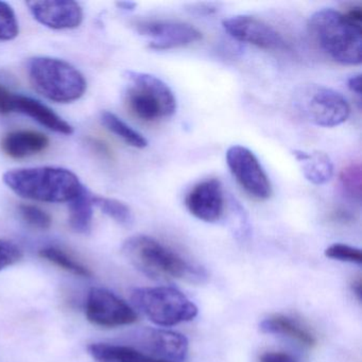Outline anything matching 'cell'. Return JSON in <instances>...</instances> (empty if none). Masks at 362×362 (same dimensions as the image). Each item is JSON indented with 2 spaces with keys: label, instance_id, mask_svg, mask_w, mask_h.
<instances>
[{
  "label": "cell",
  "instance_id": "8",
  "mask_svg": "<svg viewBox=\"0 0 362 362\" xmlns=\"http://www.w3.org/2000/svg\"><path fill=\"white\" fill-rule=\"evenodd\" d=\"M86 317L100 327L115 328L131 325L139 320L136 311L114 292L94 287L86 300Z\"/></svg>",
  "mask_w": 362,
  "mask_h": 362
},
{
  "label": "cell",
  "instance_id": "7",
  "mask_svg": "<svg viewBox=\"0 0 362 362\" xmlns=\"http://www.w3.org/2000/svg\"><path fill=\"white\" fill-rule=\"evenodd\" d=\"M298 105L309 122L323 128L340 126L351 114L346 99L340 93L325 86L303 88L298 95Z\"/></svg>",
  "mask_w": 362,
  "mask_h": 362
},
{
  "label": "cell",
  "instance_id": "10",
  "mask_svg": "<svg viewBox=\"0 0 362 362\" xmlns=\"http://www.w3.org/2000/svg\"><path fill=\"white\" fill-rule=\"evenodd\" d=\"M135 349L164 362H184L188 340L184 334L163 328H144L133 334Z\"/></svg>",
  "mask_w": 362,
  "mask_h": 362
},
{
  "label": "cell",
  "instance_id": "20",
  "mask_svg": "<svg viewBox=\"0 0 362 362\" xmlns=\"http://www.w3.org/2000/svg\"><path fill=\"white\" fill-rule=\"evenodd\" d=\"M93 197L84 188L79 196L71 201L69 204V224L75 232L88 234L92 230Z\"/></svg>",
  "mask_w": 362,
  "mask_h": 362
},
{
  "label": "cell",
  "instance_id": "18",
  "mask_svg": "<svg viewBox=\"0 0 362 362\" xmlns=\"http://www.w3.org/2000/svg\"><path fill=\"white\" fill-rule=\"evenodd\" d=\"M293 156L300 164L307 181L315 185H323L332 180L334 165L327 154L321 151L294 150Z\"/></svg>",
  "mask_w": 362,
  "mask_h": 362
},
{
  "label": "cell",
  "instance_id": "11",
  "mask_svg": "<svg viewBox=\"0 0 362 362\" xmlns=\"http://www.w3.org/2000/svg\"><path fill=\"white\" fill-rule=\"evenodd\" d=\"M137 33L150 37L149 48L153 50H170L185 47L202 39V33L187 23L173 21H139L135 24Z\"/></svg>",
  "mask_w": 362,
  "mask_h": 362
},
{
  "label": "cell",
  "instance_id": "3",
  "mask_svg": "<svg viewBox=\"0 0 362 362\" xmlns=\"http://www.w3.org/2000/svg\"><path fill=\"white\" fill-rule=\"evenodd\" d=\"M308 29L320 48L332 60L343 65H359L362 61L361 27L334 9L315 12Z\"/></svg>",
  "mask_w": 362,
  "mask_h": 362
},
{
  "label": "cell",
  "instance_id": "5",
  "mask_svg": "<svg viewBox=\"0 0 362 362\" xmlns=\"http://www.w3.org/2000/svg\"><path fill=\"white\" fill-rule=\"evenodd\" d=\"M131 302L148 320L158 326L177 325L198 315V307L183 292L170 286L135 288Z\"/></svg>",
  "mask_w": 362,
  "mask_h": 362
},
{
  "label": "cell",
  "instance_id": "22",
  "mask_svg": "<svg viewBox=\"0 0 362 362\" xmlns=\"http://www.w3.org/2000/svg\"><path fill=\"white\" fill-rule=\"evenodd\" d=\"M100 119L103 126L107 130L111 131L116 136L126 141L131 147L137 148V149H144V148L147 147L148 141L144 137V135L137 132L136 130L126 124L124 120L120 119L115 114L107 111L103 112Z\"/></svg>",
  "mask_w": 362,
  "mask_h": 362
},
{
  "label": "cell",
  "instance_id": "21",
  "mask_svg": "<svg viewBox=\"0 0 362 362\" xmlns=\"http://www.w3.org/2000/svg\"><path fill=\"white\" fill-rule=\"evenodd\" d=\"M39 254L43 259L47 260L50 264L76 275V276L90 277L93 275L92 271L88 267L76 259L73 255L60 247L49 245V247L40 250Z\"/></svg>",
  "mask_w": 362,
  "mask_h": 362
},
{
  "label": "cell",
  "instance_id": "9",
  "mask_svg": "<svg viewBox=\"0 0 362 362\" xmlns=\"http://www.w3.org/2000/svg\"><path fill=\"white\" fill-rule=\"evenodd\" d=\"M226 158L233 177L245 192L257 200L270 198L272 194L270 180L251 150L234 145L228 148Z\"/></svg>",
  "mask_w": 362,
  "mask_h": 362
},
{
  "label": "cell",
  "instance_id": "28",
  "mask_svg": "<svg viewBox=\"0 0 362 362\" xmlns=\"http://www.w3.org/2000/svg\"><path fill=\"white\" fill-rule=\"evenodd\" d=\"M22 250L11 241L0 239V272L23 259Z\"/></svg>",
  "mask_w": 362,
  "mask_h": 362
},
{
  "label": "cell",
  "instance_id": "26",
  "mask_svg": "<svg viewBox=\"0 0 362 362\" xmlns=\"http://www.w3.org/2000/svg\"><path fill=\"white\" fill-rule=\"evenodd\" d=\"M326 257L339 262H351V264H362L361 250L344 243H334L325 250Z\"/></svg>",
  "mask_w": 362,
  "mask_h": 362
},
{
  "label": "cell",
  "instance_id": "17",
  "mask_svg": "<svg viewBox=\"0 0 362 362\" xmlns=\"http://www.w3.org/2000/svg\"><path fill=\"white\" fill-rule=\"evenodd\" d=\"M259 329L264 334H279L298 341L307 347L317 344L315 334L293 317L285 315H273L262 320Z\"/></svg>",
  "mask_w": 362,
  "mask_h": 362
},
{
  "label": "cell",
  "instance_id": "23",
  "mask_svg": "<svg viewBox=\"0 0 362 362\" xmlns=\"http://www.w3.org/2000/svg\"><path fill=\"white\" fill-rule=\"evenodd\" d=\"M94 205H96L105 215L109 216L111 219L122 226H130L133 222L132 211L128 205L124 204L122 201L115 199L97 198L93 199Z\"/></svg>",
  "mask_w": 362,
  "mask_h": 362
},
{
  "label": "cell",
  "instance_id": "27",
  "mask_svg": "<svg viewBox=\"0 0 362 362\" xmlns=\"http://www.w3.org/2000/svg\"><path fill=\"white\" fill-rule=\"evenodd\" d=\"M20 214L29 226L39 230H47L52 226V217L43 209L33 205H21Z\"/></svg>",
  "mask_w": 362,
  "mask_h": 362
},
{
  "label": "cell",
  "instance_id": "13",
  "mask_svg": "<svg viewBox=\"0 0 362 362\" xmlns=\"http://www.w3.org/2000/svg\"><path fill=\"white\" fill-rule=\"evenodd\" d=\"M185 205L197 219L218 221L224 211L223 188L219 180H204L194 185L186 196Z\"/></svg>",
  "mask_w": 362,
  "mask_h": 362
},
{
  "label": "cell",
  "instance_id": "33",
  "mask_svg": "<svg viewBox=\"0 0 362 362\" xmlns=\"http://www.w3.org/2000/svg\"><path fill=\"white\" fill-rule=\"evenodd\" d=\"M351 290H353L354 294H355L357 300H361L362 298V281L360 277H358L357 279L354 281V283L351 284Z\"/></svg>",
  "mask_w": 362,
  "mask_h": 362
},
{
  "label": "cell",
  "instance_id": "24",
  "mask_svg": "<svg viewBox=\"0 0 362 362\" xmlns=\"http://www.w3.org/2000/svg\"><path fill=\"white\" fill-rule=\"evenodd\" d=\"M340 183L343 192L353 200H361V167L351 164L340 173Z\"/></svg>",
  "mask_w": 362,
  "mask_h": 362
},
{
  "label": "cell",
  "instance_id": "2",
  "mask_svg": "<svg viewBox=\"0 0 362 362\" xmlns=\"http://www.w3.org/2000/svg\"><path fill=\"white\" fill-rule=\"evenodd\" d=\"M3 179L18 196L40 202H71L84 189L75 173L59 167L13 169Z\"/></svg>",
  "mask_w": 362,
  "mask_h": 362
},
{
  "label": "cell",
  "instance_id": "16",
  "mask_svg": "<svg viewBox=\"0 0 362 362\" xmlns=\"http://www.w3.org/2000/svg\"><path fill=\"white\" fill-rule=\"evenodd\" d=\"M49 146L47 136L35 131H14L4 137L1 148L10 158H25L44 151Z\"/></svg>",
  "mask_w": 362,
  "mask_h": 362
},
{
  "label": "cell",
  "instance_id": "4",
  "mask_svg": "<svg viewBox=\"0 0 362 362\" xmlns=\"http://www.w3.org/2000/svg\"><path fill=\"white\" fill-rule=\"evenodd\" d=\"M28 76L33 88L49 100L69 103L83 96L86 81L73 65L60 59L37 57L28 63Z\"/></svg>",
  "mask_w": 362,
  "mask_h": 362
},
{
  "label": "cell",
  "instance_id": "32",
  "mask_svg": "<svg viewBox=\"0 0 362 362\" xmlns=\"http://www.w3.org/2000/svg\"><path fill=\"white\" fill-rule=\"evenodd\" d=\"M353 24L357 25V26L361 27L362 24V10L360 7H354L344 14Z\"/></svg>",
  "mask_w": 362,
  "mask_h": 362
},
{
  "label": "cell",
  "instance_id": "34",
  "mask_svg": "<svg viewBox=\"0 0 362 362\" xmlns=\"http://www.w3.org/2000/svg\"><path fill=\"white\" fill-rule=\"evenodd\" d=\"M117 6L120 9L126 10V11H133L137 5L132 1H120V3H117Z\"/></svg>",
  "mask_w": 362,
  "mask_h": 362
},
{
  "label": "cell",
  "instance_id": "19",
  "mask_svg": "<svg viewBox=\"0 0 362 362\" xmlns=\"http://www.w3.org/2000/svg\"><path fill=\"white\" fill-rule=\"evenodd\" d=\"M88 351L98 362H164L130 345L93 343L88 345Z\"/></svg>",
  "mask_w": 362,
  "mask_h": 362
},
{
  "label": "cell",
  "instance_id": "30",
  "mask_svg": "<svg viewBox=\"0 0 362 362\" xmlns=\"http://www.w3.org/2000/svg\"><path fill=\"white\" fill-rule=\"evenodd\" d=\"M259 362H298V360L284 351H266L260 356Z\"/></svg>",
  "mask_w": 362,
  "mask_h": 362
},
{
  "label": "cell",
  "instance_id": "29",
  "mask_svg": "<svg viewBox=\"0 0 362 362\" xmlns=\"http://www.w3.org/2000/svg\"><path fill=\"white\" fill-rule=\"evenodd\" d=\"M14 103H16V95L12 94L0 84V114L6 115L16 111Z\"/></svg>",
  "mask_w": 362,
  "mask_h": 362
},
{
  "label": "cell",
  "instance_id": "6",
  "mask_svg": "<svg viewBox=\"0 0 362 362\" xmlns=\"http://www.w3.org/2000/svg\"><path fill=\"white\" fill-rule=\"evenodd\" d=\"M129 86L126 103L133 115L153 122L171 117L177 111V99L164 81L149 74L127 71Z\"/></svg>",
  "mask_w": 362,
  "mask_h": 362
},
{
  "label": "cell",
  "instance_id": "31",
  "mask_svg": "<svg viewBox=\"0 0 362 362\" xmlns=\"http://www.w3.org/2000/svg\"><path fill=\"white\" fill-rule=\"evenodd\" d=\"M347 88L349 90L357 95V96H361V75L351 76L349 80H347Z\"/></svg>",
  "mask_w": 362,
  "mask_h": 362
},
{
  "label": "cell",
  "instance_id": "14",
  "mask_svg": "<svg viewBox=\"0 0 362 362\" xmlns=\"http://www.w3.org/2000/svg\"><path fill=\"white\" fill-rule=\"evenodd\" d=\"M27 6L40 24L54 30L77 28L83 21L82 8L76 1H28Z\"/></svg>",
  "mask_w": 362,
  "mask_h": 362
},
{
  "label": "cell",
  "instance_id": "12",
  "mask_svg": "<svg viewBox=\"0 0 362 362\" xmlns=\"http://www.w3.org/2000/svg\"><path fill=\"white\" fill-rule=\"evenodd\" d=\"M224 30L239 42L264 50H283L288 47L283 35L264 21L251 16H235L222 23Z\"/></svg>",
  "mask_w": 362,
  "mask_h": 362
},
{
  "label": "cell",
  "instance_id": "1",
  "mask_svg": "<svg viewBox=\"0 0 362 362\" xmlns=\"http://www.w3.org/2000/svg\"><path fill=\"white\" fill-rule=\"evenodd\" d=\"M122 252L135 270L154 281L179 279L189 284L206 281L207 272L202 266L185 259L147 235H135L127 239Z\"/></svg>",
  "mask_w": 362,
  "mask_h": 362
},
{
  "label": "cell",
  "instance_id": "25",
  "mask_svg": "<svg viewBox=\"0 0 362 362\" xmlns=\"http://www.w3.org/2000/svg\"><path fill=\"white\" fill-rule=\"evenodd\" d=\"M20 33L13 9L7 3L0 1V41H11Z\"/></svg>",
  "mask_w": 362,
  "mask_h": 362
},
{
  "label": "cell",
  "instance_id": "15",
  "mask_svg": "<svg viewBox=\"0 0 362 362\" xmlns=\"http://www.w3.org/2000/svg\"><path fill=\"white\" fill-rule=\"evenodd\" d=\"M14 109L33 118L42 126L46 127L54 132L65 135H71L74 133V129L71 124H67L58 114L54 113L50 107L42 103L41 101L35 100L30 97L23 96V95H16Z\"/></svg>",
  "mask_w": 362,
  "mask_h": 362
}]
</instances>
